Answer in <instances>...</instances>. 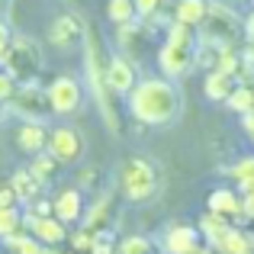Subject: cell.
I'll return each instance as SVG.
<instances>
[{"label": "cell", "mask_w": 254, "mask_h": 254, "mask_svg": "<svg viewBox=\"0 0 254 254\" xmlns=\"http://www.w3.org/2000/svg\"><path fill=\"white\" fill-rule=\"evenodd\" d=\"M10 45H13V32H10V26H6V19H0V62L6 58Z\"/></svg>", "instance_id": "32"}, {"label": "cell", "mask_w": 254, "mask_h": 254, "mask_svg": "<svg viewBox=\"0 0 254 254\" xmlns=\"http://www.w3.org/2000/svg\"><path fill=\"white\" fill-rule=\"evenodd\" d=\"M196 49H199V39L193 32V26H184V23H174L168 26V39H164L161 52H158V64H161V74L177 81L184 77L187 71L196 64Z\"/></svg>", "instance_id": "3"}, {"label": "cell", "mask_w": 254, "mask_h": 254, "mask_svg": "<svg viewBox=\"0 0 254 254\" xmlns=\"http://www.w3.org/2000/svg\"><path fill=\"white\" fill-rule=\"evenodd\" d=\"M135 10L142 19H151V16L161 13V0H135Z\"/></svg>", "instance_id": "31"}, {"label": "cell", "mask_w": 254, "mask_h": 254, "mask_svg": "<svg viewBox=\"0 0 254 254\" xmlns=\"http://www.w3.org/2000/svg\"><path fill=\"white\" fill-rule=\"evenodd\" d=\"M199 254H219V251H199Z\"/></svg>", "instance_id": "39"}, {"label": "cell", "mask_w": 254, "mask_h": 254, "mask_svg": "<svg viewBox=\"0 0 254 254\" xmlns=\"http://www.w3.org/2000/svg\"><path fill=\"white\" fill-rule=\"evenodd\" d=\"M164 251L168 254H199L203 251V235L196 225H171L164 235Z\"/></svg>", "instance_id": "11"}, {"label": "cell", "mask_w": 254, "mask_h": 254, "mask_svg": "<svg viewBox=\"0 0 254 254\" xmlns=\"http://www.w3.org/2000/svg\"><path fill=\"white\" fill-rule=\"evenodd\" d=\"M13 0H0V19H6V13H10Z\"/></svg>", "instance_id": "37"}, {"label": "cell", "mask_w": 254, "mask_h": 254, "mask_svg": "<svg viewBox=\"0 0 254 254\" xmlns=\"http://www.w3.org/2000/svg\"><path fill=\"white\" fill-rule=\"evenodd\" d=\"M6 248H10L13 254H45V248L49 245H42L36 235H13V238H6Z\"/></svg>", "instance_id": "25"}, {"label": "cell", "mask_w": 254, "mask_h": 254, "mask_svg": "<svg viewBox=\"0 0 254 254\" xmlns=\"http://www.w3.org/2000/svg\"><path fill=\"white\" fill-rule=\"evenodd\" d=\"M251 3H254V0H251Z\"/></svg>", "instance_id": "41"}, {"label": "cell", "mask_w": 254, "mask_h": 254, "mask_svg": "<svg viewBox=\"0 0 254 254\" xmlns=\"http://www.w3.org/2000/svg\"><path fill=\"white\" fill-rule=\"evenodd\" d=\"M242 123H245V129H248V135L254 138V113H245V116H242Z\"/></svg>", "instance_id": "36"}, {"label": "cell", "mask_w": 254, "mask_h": 254, "mask_svg": "<svg viewBox=\"0 0 254 254\" xmlns=\"http://www.w3.org/2000/svg\"><path fill=\"white\" fill-rule=\"evenodd\" d=\"M251 248H254L251 238L245 235L242 229H235V225H232V229L222 235V242L216 245V251H219V254H251Z\"/></svg>", "instance_id": "22"}, {"label": "cell", "mask_w": 254, "mask_h": 254, "mask_svg": "<svg viewBox=\"0 0 254 254\" xmlns=\"http://www.w3.org/2000/svg\"><path fill=\"white\" fill-rule=\"evenodd\" d=\"M196 229H199V235H203L206 242L216 248V245L222 242V235L232 229V219H229V216H219V212H212V209H209V212H203V216H199Z\"/></svg>", "instance_id": "20"}, {"label": "cell", "mask_w": 254, "mask_h": 254, "mask_svg": "<svg viewBox=\"0 0 254 254\" xmlns=\"http://www.w3.org/2000/svg\"><path fill=\"white\" fill-rule=\"evenodd\" d=\"M97 177H100V171H97V168H84L81 174H77V184H81V190L93 187V184H97Z\"/></svg>", "instance_id": "33"}, {"label": "cell", "mask_w": 254, "mask_h": 254, "mask_svg": "<svg viewBox=\"0 0 254 254\" xmlns=\"http://www.w3.org/2000/svg\"><path fill=\"white\" fill-rule=\"evenodd\" d=\"M232 177H235L238 184H248V180H254V158H245V161H238L235 168H232Z\"/></svg>", "instance_id": "30"}, {"label": "cell", "mask_w": 254, "mask_h": 254, "mask_svg": "<svg viewBox=\"0 0 254 254\" xmlns=\"http://www.w3.org/2000/svg\"><path fill=\"white\" fill-rule=\"evenodd\" d=\"M106 16H110L116 26H123V23H135V19H138L135 0H110V3H106Z\"/></svg>", "instance_id": "23"}, {"label": "cell", "mask_w": 254, "mask_h": 254, "mask_svg": "<svg viewBox=\"0 0 254 254\" xmlns=\"http://www.w3.org/2000/svg\"><path fill=\"white\" fill-rule=\"evenodd\" d=\"M23 225H29L32 235H36L42 245H52V248L62 245V242H68V229H64V222L58 216H32V212H26Z\"/></svg>", "instance_id": "13"}, {"label": "cell", "mask_w": 254, "mask_h": 254, "mask_svg": "<svg viewBox=\"0 0 254 254\" xmlns=\"http://www.w3.org/2000/svg\"><path fill=\"white\" fill-rule=\"evenodd\" d=\"M235 74H225V71H209L206 74V81H203V93L209 100H216V103H225V100L232 97V90H235Z\"/></svg>", "instance_id": "19"}, {"label": "cell", "mask_w": 254, "mask_h": 254, "mask_svg": "<svg viewBox=\"0 0 254 254\" xmlns=\"http://www.w3.org/2000/svg\"><path fill=\"white\" fill-rule=\"evenodd\" d=\"M110 222H113V196H100L97 203L84 212V222L81 225L100 235V232H110Z\"/></svg>", "instance_id": "18"}, {"label": "cell", "mask_w": 254, "mask_h": 254, "mask_svg": "<svg viewBox=\"0 0 254 254\" xmlns=\"http://www.w3.org/2000/svg\"><path fill=\"white\" fill-rule=\"evenodd\" d=\"M49 103H52V113L58 116H71L74 110H81L84 103V87L77 77L71 74H62L49 84Z\"/></svg>", "instance_id": "9"}, {"label": "cell", "mask_w": 254, "mask_h": 254, "mask_svg": "<svg viewBox=\"0 0 254 254\" xmlns=\"http://www.w3.org/2000/svg\"><path fill=\"white\" fill-rule=\"evenodd\" d=\"M6 110H10L13 116H23L26 123H42V119L52 113L49 90H39L36 81L32 84H16L13 97L6 100Z\"/></svg>", "instance_id": "6"}, {"label": "cell", "mask_w": 254, "mask_h": 254, "mask_svg": "<svg viewBox=\"0 0 254 254\" xmlns=\"http://www.w3.org/2000/svg\"><path fill=\"white\" fill-rule=\"evenodd\" d=\"M84 196H81V187H64V190L55 193L52 199V216H58L64 225L68 222H84Z\"/></svg>", "instance_id": "12"}, {"label": "cell", "mask_w": 254, "mask_h": 254, "mask_svg": "<svg viewBox=\"0 0 254 254\" xmlns=\"http://www.w3.org/2000/svg\"><path fill=\"white\" fill-rule=\"evenodd\" d=\"M229 103V110H235V113H254V87H245V84H238L235 90H232V97L225 100Z\"/></svg>", "instance_id": "27"}, {"label": "cell", "mask_w": 254, "mask_h": 254, "mask_svg": "<svg viewBox=\"0 0 254 254\" xmlns=\"http://www.w3.org/2000/svg\"><path fill=\"white\" fill-rule=\"evenodd\" d=\"M23 229V216H19L16 206H0V238H13L16 232Z\"/></svg>", "instance_id": "26"}, {"label": "cell", "mask_w": 254, "mask_h": 254, "mask_svg": "<svg viewBox=\"0 0 254 254\" xmlns=\"http://www.w3.org/2000/svg\"><path fill=\"white\" fill-rule=\"evenodd\" d=\"M16 145L26 155H39V151L49 148V132H45L42 123H23L16 132Z\"/></svg>", "instance_id": "16"}, {"label": "cell", "mask_w": 254, "mask_h": 254, "mask_svg": "<svg viewBox=\"0 0 254 254\" xmlns=\"http://www.w3.org/2000/svg\"><path fill=\"white\" fill-rule=\"evenodd\" d=\"M84 135L71 126H58L49 132V151L58 158V164H74L84 158Z\"/></svg>", "instance_id": "10"}, {"label": "cell", "mask_w": 254, "mask_h": 254, "mask_svg": "<svg viewBox=\"0 0 254 254\" xmlns=\"http://www.w3.org/2000/svg\"><path fill=\"white\" fill-rule=\"evenodd\" d=\"M0 64L16 84H32L39 77V71H42V49L29 36H13V45Z\"/></svg>", "instance_id": "4"}, {"label": "cell", "mask_w": 254, "mask_h": 254, "mask_svg": "<svg viewBox=\"0 0 254 254\" xmlns=\"http://www.w3.org/2000/svg\"><path fill=\"white\" fill-rule=\"evenodd\" d=\"M245 36H248V42H254V10L245 16Z\"/></svg>", "instance_id": "35"}, {"label": "cell", "mask_w": 254, "mask_h": 254, "mask_svg": "<svg viewBox=\"0 0 254 254\" xmlns=\"http://www.w3.org/2000/svg\"><path fill=\"white\" fill-rule=\"evenodd\" d=\"M84 68H87V84L93 90V100H97V110L103 116L106 129L113 135L123 132V123H119V110H116V90L106 81V64H103V52H100V39L93 29H87V39H84Z\"/></svg>", "instance_id": "2"}, {"label": "cell", "mask_w": 254, "mask_h": 254, "mask_svg": "<svg viewBox=\"0 0 254 254\" xmlns=\"http://www.w3.org/2000/svg\"><path fill=\"white\" fill-rule=\"evenodd\" d=\"M10 184H13V190H16L19 203H32V199H39V196H42V187H45L32 171H16L10 177Z\"/></svg>", "instance_id": "21"}, {"label": "cell", "mask_w": 254, "mask_h": 254, "mask_svg": "<svg viewBox=\"0 0 254 254\" xmlns=\"http://www.w3.org/2000/svg\"><path fill=\"white\" fill-rule=\"evenodd\" d=\"M68 242H71V248L74 251H81V254H87V251H93V242H97V232H90V229H77L74 235H68Z\"/></svg>", "instance_id": "29"}, {"label": "cell", "mask_w": 254, "mask_h": 254, "mask_svg": "<svg viewBox=\"0 0 254 254\" xmlns=\"http://www.w3.org/2000/svg\"><path fill=\"white\" fill-rule=\"evenodd\" d=\"M116 254H158L155 251V242L145 235H129L116 245Z\"/></svg>", "instance_id": "28"}, {"label": "cell", "mask_w": 254, "mask_h": 254, "mask_svg": "<svg viewBox=\"0 0 254 254\" xmlns=\"http://www.w3.org/2000/svg\"><path fill=\"white\" fill-rule=\"evenodd\" d=\"M55 168H58V158L52 155L49 148H45V151H39V155H32V164H29V171L36 174V177L42 180V184H49V180H52V174H55Z\"/></svg>", "instance_id": "24"}, {"label": "cell", "mask_w": 254, "mask_h": 254, "mask_svg": "<svg viewBox=\"0 0 254 254\" xmlns=\"http://www.w3.org/2000/svg\"><path fill=\"white\" fill-rule=\"evenodd\" d=\"M206 206H209L212 212H219V216L248 222V216H245V196H238L232 187H219V190H212L209 199H206Z\"/></svg>", "instance_id": "14"}, {"label": "cell", "mask_w": 254, "mask_h": 254, "mask_svg": "<svg viewBox=\"0 0 254 254\" xmlns=\"http://www.w3.org/2000/svg\"><path fill=\"white\" fill-rule=\"evenodd\" d=\"M87 39V23L81 13H62L49 23V42L62 52H71L77 45H84Z\"/></svg>", "instance_id": "8"}, {"label": "cell", "mask_w": 254, "mask_h": 254, "mask_svg": "<svg viewBox=\"0 0 254 254\" xmlns=\"http://www.w3.org/2000/svg\"><path fill=\"white\" fill-rule=\"evenodd\" d=\"M106 81H110V87H113L116 93H132V87L138 84L132 58H126V55H113L110 62H106Z\"/></svg>", "instance_id": "15"}, {"label": "cell", "mask_w": 254, "mask_h": 254, "mask_svg": "<svg viewBox=\"0 0 254 254\" xmlns=\"http://www.w3.org/2000/svg\"><path fill=\"white\" fill-rule=\"evenodd\" d=\"M238 26L245 29V23L238 19L235 10H229V6L212 3L209 0V16H206V23H203L199 39H203V42H216V45H232L235 36H238Z\"/></svg>", "instance_id": "7"}, {"label": "cell", "mask_w": 254, "mask_h": 254, "mask_svg": "<svg viewBox=\"0 0 254 254\" xmlns=\"http://www.w3.org/2000/svg\"><path fill=\"white\" fill-rule=\"evenodd\" d=\"M209 16V0H177L174 3V19L184 26H203Z\"/></svg>", "instance_id": "17"}, {"label": "cell", "mask_w": 254, "mask_h": 254, "mask_svg": "<svg viewBox=\"0 0 254 254\" xmlns=\"http://www.w3.org/2000/svg\"><path fill=\"white\" fill-rule=\"evenodd\" d=\"M119 187L129 203H145L158 193V171L148 158H129L119 171Z\"/></svg>", "instance_id": "5"}, {"label": "cell", "mask_w": 254, "mask_h": 254, "mask_svg": "<svg viewBox=\"0 0 254 254\" xmlns=\"http://www.w3.org/2000/svg\"><path fill=\"white\" fill-rule=\"evenodd\" d=\"M129 110L145 126H168L184 110V93L171 77H145L132 87Z\"/></svg>", "instance_id": "1"}, {"label": "cell", "mask_w": 254, "mask_h": 254, "mask_svg": "<svg viewBox=\"0 0 254 254\" xmlns=\"http://www.w3.org/2000/svg\"><path fill=\"white\" fill-rule=\"evenodd\" d=\"M6 113H10V110H6V103H0V123L6 119Z\"/></svg>", "instance_id": "38"}, {"label": "cell", "mask_w": 254, "mask_h": 254, "mask_svg": "<svg viewBox=\"0 0 254 254\" xmlns=\"http://www.w3.org/2000/svg\"><path fill=\"white\" fill-rule=\"evenodd\" d=\"M16 203H19V196L13 190V184H3L0 187V206H16Z\"/></svg>", "instance_id": "34"}, {"label": "cell", "mask_w": 254, "mask_h": 254, "mask_svg": "<svg viewBox=\"0 0 254 254\" xmlns=\"http://www.w3.org/2000/svg\"><path fill=\"white\" fill-rule=\"evenodd\" d=\"M71 254H81V251H71Z\"/></svg>", "instance_id": "40"}]
</instances>
